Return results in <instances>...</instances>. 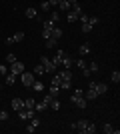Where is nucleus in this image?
I'll list each match as a JSON object with an SVG mask.
<instances>
[{
	"mask_svg": "<svg viewBox=\"0 0 120 134\" xmlns=\"http://www.w3.org/2000/svg\"><path fill=\"white\" fill-rule=\"evenodd\" d=\"M96 124L90 122V120H78L74 122V132H82V134H94L96 132Z\"/></svg>",
	"mask_w": 120,
	"mask_h": 134,
	"instance_id": "nucleus-1",
	"label": "nucleus"
},
{
	"mask_svg": "<svg viewBox=\"0 0 120 134\" xmlns=\"http://www.w3.org/2000/svg\"><path fill=\"white\" fill-rule=\"evenodd\" d=\"M60 76V90H68L72 86V72H70V68H64L62 72H58Z\"/></svg>",
	"mask_w": 120,
	"mask_h": 134,
	"instance_id": "nucleus-2",
	"label": "nucleus"
},
{
	"mask_svg": "<svg viewBox=\"0 0 120 134\" xmlns=\"http://www.w3.org/2000/svg\"><path fill=\"white\" fill-rule=\"evenodd\" d=\"M70 102H72L74 106H78V108H86V104H88V100L84 98V92H82L80 88L74 90V94L70 96Z\"/></svg>",
	"mask_w": 120,
	"mask_h": 134,
	"instance_id": "nucleus-3",
	"label": "nucleus"
},
{
	"mask_svg": "<svg viewBox=\"0 0 120 134\" xmlns=\"http://www.w3.org/2000/svg\"><path fill=\"white\" fill-rule=\"evenodd\" d=\"M88 88H94L96 90V94H106L108 92V84H104V82H96V80H90L88 82Z\"/></svg>",
	"mask_w": 120,
	"mask_h": 134,
	"instance_id": "nucleus-4",
	"label": "nucleus"
},
{
	"mask_svg": "<svg viewBox=\"0 0 120 134\" xmlns=\"http://www.w3.org/2000/svg\"><path fill=\"white\" fill-rule=\"evenodd\" d=\"M40 64H42V66H44V70H46V74H52L54 72V70H56V64H54V62L50 60V58H46V56H40Z\"/></svg>",
	"mask_w": 120,
	"mask_h": 134,
	"instance_id": "nucleus-5",
	"label": "nucleus"
},
{
	"mask_svg": "<svg viewBox=\"0 0 120 134\" xmlns=\"http://www.w3.org/2000/svg\"><path fill=\"white\" fill-rule=\"evenodd\" d=\"M18 116H20V120H30L32 116H36V110L34 108H20Z\"/></svg>",
	"mask_w": 120,
	"mask_h": 134,
	"instance_id": "nucleus-6",
	"label": "nucleus"
},
{
	"mask_svg": "<svg viewBox=\"0 0 120 134\" xmlns=\"http://www.w3.org/2000/svg\"><path fill=\"white\" fill-rule=\"evenodd\" d=\"M8 72H12V74H16V76H20V74L24 72V64L20 60H14L10 64V68H8Z\"/></svg>",
	"mask_w": 120,
	"mask_h": 134,
	"instance_id": "nucleus-7",
	"label": "nucleus"
},
{
	"mask_svg": "<svg viewBox=\"0 0 120 134\" xmlns=\"http://www.w3.org/2000/svg\"><path fill=\"white\" fill-rule=\"evenodd\" d=\"M20 80H22L24 86H32V82H34V74H32V72H26V70H24V72L20 74Z\"/></svg>",
	"mask_w": 120,
	"mask_h": 134,
	"instance_id": "nucleus-8",
	"label": "nucleus"
},
{
	"mask_svg": "<svg viewBox=\"0 0 120 134\" xmlns=\"http://www.w3.org/2000/svg\"><path fill=\"white\" fill-rule=\"evenodd\" d=\"M22 38H24V32H16L14 36H8V38H6V44H8V46H12L14 42H20Z\"/></svg>",
	"mask_w": 120,
	"mask_h": 134,
	"instance_id": "nucleus-9",
	"label": "nucleus"
},
{
	"mask_svg": "<svg viewBox=\"0 0 120 134\" xmlns=\"http://www.w3.org/2000/svg\"><path fill=\"white\" fill-rule=\"evenodd\" d=\"M38 126H40V120H38L36 116H32V118H30V124L26 126V132H34Z\"/></svg>",
	"mask_w": 120,
	"mask_h": 134,
	"instance_id": "nucleus-10",
	"label": "nucleus"
},
{
	"mask_svg": "<svg viewBox=\"0 0 120 134\" xmlns=\"http://www.w3.org/2000/svg\"><path fill=\"white\" fill-rule=\"evenodd\" d=\"M60 64H62L64 68H72V66H74V60H72V56L64 54V56H62V60H60Z\"/></svg>",
	"mask_w": 120,
	"mask_h": 134,
	"instance_id": "nucleus-11",
	"label": "nucleus"
},
{
	"mask_svg": "<svg viewBox=\"0 0 120 134\" xmlns=\"http://www.w3.org/2000/svg\"><path fill=\"white\" fill-rule=\"evenodd\" d=\"M50 38H54V40H60V38H62V28L54 26V28L50 30Z\"/></svg>",
	"mask_w": 120,
	"mask_h": 134,
	"instance_id": "nucleus-12",
	"label": "nucleus"
},
{
	"mask_svg": "<svg viewBox=\"0 0 120 134\" xmlns=\"http://www.w3.org/2000/svg\"><path fill=\"white\" fill-rule=\"evenodd\" d=\"M20 108H24V100L22 98H12V110H20Z\"/></svg>",
	"mask_w": 120,
	"mask_h": 134,
	"instance_id": "nucleus-13",
	"label": "nucleus"
},
{
	"mask_svg": "<svg viewBox=\"0 0 120 134\" xmlns=\"http://www.w3.org/2000/svg\"><path fill=\"white\" fill-rule=\"evenodd\" d=\"M102 132H104V134H118V128H114L112 124H108V122H106V124L102 126Z\"/></svg>",
	"mask_w": 120,
	"mask_h": 134,
	"instance_id": "nucleus-14",
	"label": "nucleus"
},
{
	"mask_svg": "<svg viewBox=\"0 0 120 134\" xmlns=\"http://www.w3.org/2000/svg\"><path fill=\"white\" fill-rule=\"evenodd\" d=\"M64 54H66V52L58 48V50L54 52V58H52V62H54V64H56V66H58V64H60V60H62V56H64Z\"/></svg>",
	"mask_w": 120,
	"mask_h": 134,
	"instance_id": "nucleus-15",
	"label": "nucleus"
},
{
	"mask_svg": "<svg viewBox=\"0 0 120 134\" xmlns=\"http://www.w3.org/2000/svg\"><path fill=\"white\" fill-rule=\"evenodd\" d=\"M84 98H86V100H96V98H98L96 90H94V88H88V90H86V94H84Z\"/></svg>",
	"mask_w": 120,
	"mask_h": 134,
	"instance_id": "nucleus-16",
	"label": "nucleus"
},
{
	"mask_svg": "<svg viewBox=\"0 0 120 134\" xmlns=\"http://www.w3.org/2000/svg\"><path fill=\"white\" fill-rule=\"evenodd\" d=\"M32 74H34V76H42V74H46V70H44V66L38 62V64L34 66V72H32Z\"/></svg>",
	"mask_w": 120,
	"mask_h": 134,
	"instance_id": "nucleus-17",
	"label": "nucleus"
},
{
	"mask_svg": "<svg viewBox=\"0 0 120 134\" xmlns=\"http://www.w3.org/2000/svg\"><path fill=\"white\" fill-rule=\"evenodd\" d=\"M16 78H18V76H16V74H12V72H8V74H6V84H8V86H12V84H14V82H16Z\"/></svg>",
	"mask_w": 120,
	"mask_h": 134,
	"instance_id": "nucleus-18",
	"label": "nucleus"
},
{
	"mask_svg": "<svg viewBox=\"0 0 120 134\" xmlns=\"http://www.w3.org/2000/svg\"><path fill=\"white\" fill-rule=\"evenodd\" d=\"M24 16H26V18H36V8H34V6H30V8H26V12H24Z\"/></svg>",
	"mask_w": 120,
	"mask_h": 134,
	"instance_id": "nucleus-19",
	"label": "nucleus"
},
{
	"mask_svg": "<svg viewBox=\"0 0 120 134\" xmlns=\"http://www.w3.org/2000/svg\"><path fill=\"white\" fill-rule=\"evenodd\" d=\"M32 88H34L36 92H44V84L40 82V80H34V82H32Z\"/></svg>",
	"mask_w": 120,
	"mask_h": 134,
	"instance_id": "nucleus-20",
	"label": "nucleus"
},
{
	"mask_svg": "<svg viewBox=\"0 0 120 134\" xmlns=\"http://www.w3.org/2000/svg\"><path fill=\"white\" fill-rule=\"evenodd\" d=\"M48 108H52V110H60V102H58L56 98H52V100L48 102Z\"/></svg>",
	"mask_w": 120,
	"mask_h": 134,
	"instance_id": "nucleus-21",
	"label": "nucleus"
},
{
	"mask_svg": "<svg viewBox=\"0 0 120 134\" xmlns=\"http://www.w3.org/2000/svg\"><path fill=\"white\" fill-rule=\"evenodd\" d=\"M78 52H80L82 56H84V54H88V52H90V44H88V42H84V44H82V46L78 48Z\"/></svg>",
	"mask_w": 120,
	"mask_h": 134,
	"instance_id": "nucleus-22",
	"label": "nucleus"
},
{
	"mask_svg": "<svg viewBox=\"0 0 120 134\" xmlns=\"http://www.w3.org/2000/svg\"><path fill=\"white\" fill-rule=\"evenodd\" d=\"M54 26H56V22H52V20H44V24H42V30H52Z\"/></svg>",
	"mask_w": 120,
	"mask_h": 134,
	"instance_id": "nucleus-23",
	"label": "nucleus"
},
{
	"mask_svg": "<svg viewBox=\"0 0 120 134\" xmlns=\"http://www.w3.org/2000/svg\"><path fill=\"white\" fill-rule=\"evenodd\" d=\"M34 104H36L34 98H26V100H24V108H34ZM34 110H36V108H34Z\"/></svg>",
	"mask_w": 120,
	"mask_h": 134,
	"instance_id": "nucleus-24",
	"label": "nucleus"
},
{
	"mask_svg": "<svg viewBox=\"0 0 120 134\" xmlns=\"http://www.w3.org/2000/svg\"><path fill=\"white\" fill-rule=\"evenodd\" d=\"M74 66H78L80 70H82V68L88 66V62H84V58H78V60H74Z\"/></svg>",
	"mask_w": 120,
	"mask_h": 134,
	"instance_id": "nucleus-25",
	"label": "nucleus"
},
{
	"mask_svg": "<svg viewBox=\"0 0 120 134\" xmlns=\"http://www.w3.org/2000/svg\"><path fill=\"white\" fill-rule=\"evenodd\" d=\"M110 80H112L114 84H118V82H120V72H118V70H114V72L110 74Z\"/></svg>",
	"mask_w": 120,
	"mask_h": 134,
	"instance_id": "nucleus-26",
	"label": "nucleus"
},
{
	"mask_svg": "<svg viewBox=\"0 0 120 134\" xmlns=\"http://www.w3.org/2000/svg\"><path fill=\"white\" fill-rule=\"evenodd\" d=\"M58 8H60V10H64V12H68V10H70V4H68V0H62V2L58 4Z\"/></svg>",
	"mask_w": 120,
	"mask_h": 134,
	"instance_id": "nucleus-27",
	"label": "nucleus"
},
{
	"mask_svg": "<svg viewBox=\"0 0 120 134\" xmlns=\"http://www.w3.org/2000/svg\"><path fill=\"white\" fill-rule=\"evenodd\" d=\"M56 42L58 40H54V38H46V48H56Z\"/></svg>",
	"mask_w": 120,
	"mask_h": 134,
	"instance_id": "nucleus-28",
	"label": "nucleus"
},
{
	"mask_svg": "<svg viewBox=\"0 0 120 134\" xmlns=\"http://www.w3.org/2000/svg\"><path fill=\"white\" fill-rule=\"evenodd\" d=\"M48 92H50L52 96H58V92H60V88H58V86H54V84H50V90H48Z\"/></svg>",
	"mask_w": 120,
	"mask_h": 134,
	"instance_id": "nucleus-29",
	"label": "nucleus"
},
{
	"mask_svg": "<svg viewBox=\"0 0 120 134\" xmlns=\"http://www.w3.org/2000/svg\"><path fill=\"white\" fill-rule=\"evenodd\" d=\"M50 84H54V86H58V88H60V76H58V74H54V76H52V82Z\"/></svg>",
	"mask_w": 120,
	"mask_h": 134,
	"instance_id": "nucleus-30",
	"label": "nucleus"
},
{
	"mask_svg": "<svg viewBox=\"0 0 120 134\" xmlns=\"http://www.w3.org/2000/svg\"><path fill=\"white\" fill-rule=\"evenodd\" d=\"M40 10H42V12H48V10H50V2H42V4H40Z\"/></svg>",
	"mask_w": 120,
	"mask_h": 134,
	"instance_id": "nucleus-31",
	"label": "nucleus"
},
{
	"mask_svg": "<svg viewBox=\"0 0 120 134\" xmlns=\"http://www.w3.org/2000/svg\"><path fill=\"white\" fill-rule=\"evenodd\" d=\"M88 70H90V72H96V70H98V64H96V62H90V64H88Z\"/></svg>",
	"mask_w": 120,
	"mask_h": 134,
	"instance_id": "nucleus-32",
	"label": "nucleus"
},
{
	"mask_svg": "<svg viewBox=\"0 0 120 134\" xmlns=\"http://www.w3.org/2000/svg\"><path fill=\"white\" fill-rule=\"evenodd\" d=\"M14 60H16V56L12 54V52H10V54H6V62H8V64H12Z\"/></svg>",
	"mask_w": 120,
	"mask_h": 134,
	"instance_id": "nucleus-33",
	"label": "nucleus"
},
{
	"mask_svg": "<svg viewBox=\"0 0 120 134\" xmlns=\"http://www.w3.org/2000/svg\"><path fill=\"white\" fill-rule=\"evenodd\" d=\"M34 108H36V110H46L48 106H46L44 102H38V104H34Z\"/></svg>",
	"mask_w": 120,
	"mask_h": 134,
	"instance_id": "nucleus-34",
	"label": "nucleus"
},
{
	"mask_svg": "<svg viewBox=\"0 0 120 134\" xmlns=\"http://www.w3.org/2000/svg\"><path fill=\"white\" fill-rule=\"evenodd\" d=\"M50 20H52V22H58V20H60V14H58V12H52Z\"/></svg>",
	"mask_w": 120,
	"mask_h": 134,
	"instance_id": "nucleus-35",
	"label": "nucleus"
},
{
	"mask_svg": "<svg viewBox=\"0 0 120 134\" xmlns=\"http://www.w3.org/2000/svg\"><path fill=\"white\" fill-rule=\"evenodd\" d=\"M82 74H84V78H90V76H92V72L88 70V66H86V68H82Z\"/></svg>",
	"mask_w": 120,
	"mask_h": 134,
	"instance_id": "nucleus-36",
	"label": "nucleus"
},
{
	"mask_svg": "<svg viewBox=\"0 0 120 134\" xmlns=\"http://www.w3.org/2000/svg\"><path fill=\"white\" fill-rule=\"evenodd\" d=\"M0 120H8V112L6 110H0Z\"/></svg>",
	"mask_w": 120,
	"mask_h": 134,
	"instance_id": "nucleus-37",
	"label": "nucleus"
},
{
	"mask_svg": "<svg viewBox=\"0 0 120 134\" xmlns=\"http://www.w3.org/2000/svg\"><path fill=\"white\" fill-rule=\"evenodd\" d=\"M0 72L6 76V74H8V66H6V64H2V66H0Z\"/></svg>",
	"mask_w": 120,
	"mask_h": 134,
	"instance_id": "nucleus-38",
	"label": "nucleus"
},
{
	"mask_svg": "<svg viewBox=\"0 0 120 134\" xmlns=\"http://www.w3.org/2000/svg\"><path fill=\"white\" fill-rule=\"evenodd\" d=\"M48 2H50V6H58L60 2H62V0H48Z\"/></svg>",
	"mask_w": 120,
	"mask_h": 134,
	"instance_id": "nucleus-39",
	"label": "nucleus"
},
{
	"mask_svg": "<svg viewBox=\"0 0 120 134\" xmlns=\"http://www.w3.org/2000/svg\"><path fill=\"white\" fill-rule=\"evenodd\" d=\"M76 2H78V0H68V4L72 6V4H76Z\"/></svg>",
	"mask_w": 120,
	"mask_h": 134,
	"instance_id": "nucleus-40",
	"label": "nucleus"
},
{
	"mask_svg": "<svg viewBox=\"0 0 120 134\" xmlns=\"http://www.w3.org/2000/svg\"><path fill=\"white\" fill-rule=\"evenodd\" d=\"M0 88H2V82H0Z\"/></svg>",
	"mask_w": 120,
	"mask_h": 134,
	"instance_id": "nucleus-41",
	"label": "nucleus"
}]
</instances>
